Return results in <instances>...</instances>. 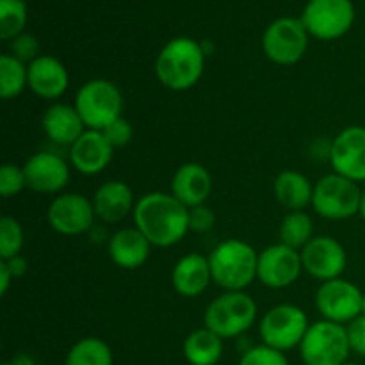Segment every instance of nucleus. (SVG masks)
I'll return each instance as SVG.
<instances>
[{
	"label": "nucleus",
	"instance_id": "obj_31",
	"mask_svg": "<svg viewBox=\"0 0 365 365\" xmlns=\"http://www.w3.org/2000/svg\"><path fill=\"white\" fill-rule=\"evenodd\" d=\"M239 365H289L284 353L269 346H257L242 355Z\"/></svg>",
	"mask_w": 365,
	"mask_h": 365
},
{
	"label": "nucleus",
	"instance_id": "obj_27",
	"mask_svg": "<svg viewBox=\"0 0 365 365\" xmlns=\"http://www.w3.org/2000/svg\"><path fill=\"white\" fill-rule=\"evenodd\" d=\"M66 365H113V355L100 339H82L68 353Z\"/></svg>",
	"mask_w": 365,
	"mask_h": 365
},
{
	"label": "nucleus",
	"instance_id": "obj_10",
	"mask_svg": "<svg viewBox=\"0 0 365 365\" xmlns=\"http://www.w3.org/2000/svg\"><path fill=\"white\" fill-rule=\"evenodd\" d=\"M309 32L298 18H278L266 29L262 46L266 56L277 64H294L305 53Z\"/></svg>",
	"mask_w": 365,
	"mask_h": 365
},
{
	"label": "nucleus",
	"instance_id": "obj_29",
	"mask_svg": "<svg viewBox=\"0 0 365 365\" xmlns=\"http://www.w3.org/2000/svg\"><path fill=\"white\" fill-rule=\"evenodd\" d=\"M27 6L24 0H0V39L9 41L24 32Z\"/></svg>",
	"mask_w": 365,
	"mask_h": 365
},
{
	"label": "nucleus",
	"instance_id": "obj_8",
	"mask_svg": "<svg viewBox=\"0 0 365 365\" xmlns=\"http://www.w3.org/2000/svg\"><path fill=\"white\" fill-rule=\"evenodd\" d=\"M302 21L314 38H342L355 21V6L351 0H309L303 9Z\"/></svg>",
	"mask_w": 365,
	"mask_h": 365
},
{
	"label": "nucleus",
	"instance_id": "obj_14",
	"mask_svg": "<svg viewBox=\"0 0 365 365\" xmlns=\"http://www.w3.org/2000/svg\"><path fill=\"white\" fill-rule=\"evenodd\" d=\"M303 269L317 280H335L346 267V252L334 237H314L302 250Z\"/></svg>",
	"mask_w": 365,
	"mask_h": 365
},
{
	"label": "nucleus",
	"instance_id": "obj_28",
	"mask_svg": "<svg viewBox=\"0 0 365 365\" xmlns=\"http://www.w3.org/2000/svg\"><path fill=\"white\" fill-rule=\"evenodd\" d=\"M280 241L282 245L291 246V248H305L310 241H312V220L307 216L305 212H294L287 214L282 221L280 227Z\"/></svg>",
	"mask_w": 365,
	"mask_h": 365
},
{
	"label": "nucleus",
	"instance_id": "obj_13",
	"mask_svg": "<svg viewBox=\"0 0 365 365\" xmlns=\"http://www.w3.org/2000/svg\"><path fill=\"white\" fill-rule=\"evenodd\" d=\"M330 160L335 173L353 182L365 180V128L348 127L334 139Z\"/></svg>",
	"mask_w": 365,
	"mask_h": 365
},
{
	"label": "nucleus",
	"instance_id": "obj_37",
	"mask_svg": "<svg viewBox=\"0 0 365 365\" xmlns=\"http://www.w3.org/2000/svg\"><path fill=\"white\" fill-rule=\"evenodd\" d=\"M4 262L7 264V267H9L13 277H21V274L25 273V269H27V264H25V260L21 259V257H14V259L4 260Z\"/></svg>",
	"mask_w": 365,
	"mask_h": 365
},
{
	"label": "nucleus",
	"instance_id": "obj_34",
	"mask_svg": "<svg viewBox=\"0 0 365 365\" xmlns=\"http://www.w3.org/2000/svg\"><path fill=\"white\" fill-rule=\"evenodd\" d=\"M103 135L107 138V141L113 145V148H121V146L127 145L132 138V127L127 120L120 118L114 123H110L109 127L103 128Z\"/></svg>",
	"mask_w": 365,
	"mask_h": 365
},
{
	"label": "nucleus",
	"instance_id": "obj_17",
	"mask_svg": "<svg viewBox=\"0 0 365 365\" xmlns=\"http://www.w3.org/2000/svg\"><path fill=\"white\" fill-rule=\"evenodd\" d=\"M113 150L103 132L86 130L71 146V164L81 173L96 175L110 163Z\"/></svg>",
	"mask_w": 365,
	"mask_h": 365
},
{
	"label": "nucleus",
	"instance_id": "obj_18",
	"mask_svg": "<svg viewBox=\"0 0 365 365\" xmlns=\"http://www.w3.org/2000/svg\"><path fill=\"white\" fill-rule=\"evenodd\" d=\"M212 189V178L202 164H184L175 173L171 182V192L187 209L203 205Z\"/></svg>",
	"mask_w": 365,
	"mask_h": 365
},
{
	"label": "nucleus",
	"instance_id": "obj_16",
	"mask_svg": "<svg viewBox=\"0 0 365 365\" xmlns=\"http://www.w3.org/2000/svg\"><path fill=\"white\" fill-rule=\"evenodd\" d=\"M24 173L29 187L38 192H57L70 180L68 164L61 157L48 152L32 155L25 163Z\"/></svg>",
	"mask_w": 365,
	"mask_h": 365
},
{
	"label": "nucleus",
	"instance_id": "obj_4",
	"mask_svg": "<svg viewBox=\"0 0 365 365\" xmlns=\"http://www.w3.org/2000/svg\"><path fill=\"white\" fill-rule=\"evenodd\" d=\"M121 107L123 100L120 89L103 78L86 82L75 98V109L89 130L102 132L110 123L120 120Z\"/></svg>",
	"mask_w": 365,
	"mask_h": 365
},
{
	"label": "nucleus",
	"instance_id": "obj_21",
	"mask_svg": "<svg viewBox=\"0 0 365 365\" xmlns=\"http://www.w3.org/2000/svg\"><path fill=\"white\" fill-rule=\"evenodd\" d=\"M109 255L116 266L135 269L148 259L150 241L138 228H123L110 237Z\"/></svg>",
	"mask_w": 365,
	"mask_h": 365
},
{
	"label": "nucleus",
	"instance_id": "obj_22",
	"mask_svg": "<svg viewBox=\"0 0 365 365\" xmlns=\"http://www.w3.org/2000/svg\"><path fill=\"white\" fill-rule=\"evenodd\" d=\"M84 121L75 107L56 103L43 116V130L57 145H70L84 134Z\"/></svg>",
	"mask_w": 365,
	"mask_h": 365
},
{
	"label": "nucleus",
	"instance_id": "obj_12",
	"mask_svg": "<svg viewBox=\"0 0 365 365\" xmlns=\"http://www.w3.org/2000/svg\"><path fill=\"white\" fill-rule=\"evenodd\" d=\"M303 269L298 250L285 245H274L259 255L257 277L266 287L284 289L294 284Z\"/></svg>",
	"mask_w": 365,
	"mask_h": 365
},
{
	"label": "nucleus",
	"instance_id": "obj_30",
	"mask_svg": "<svg viewBox=\"0 0 365 365\" xmlns=\"http://www.w3.org/2000/svg\"><path fill=\"white\" fill-rule=\"evenodd\" d=\"M24 246V230L20 223L9 216L0 220V259L9 260L18 257Z\"/></svg>",
	"mask_w": 365,
	"mask_h": 365
},
{
	"label": "nucleus",
	"instance_id": "obj_7",
	"mask_svg": "<svg viewBox=\"0 0 365 365\" xmlns=\"http://www.w3.org/2000/svg\"><path fill=\"white\" fill-rule=\"evenodd\" d=\"M362 191L356 182L341 175H327L314 187L312 205L321 217L327 220H348L360 212Z\"/></svg>",
	"mask_w": 365,
	"mask_h": 365
},
{
	"label": "nucleus",
	"instance_id": "obj_40",
	"mask_svg": "<svg viewBox=\"0 0 365 365\" xmlns=\"http://www.w3.org/2000/svg\"><path fill=\"white\" fill-rule=\"evenodd\" d=\"M360 216L365 220V191L362 192V202H360Z\"/></svg>",
	"mask_w": 365,
	"mask_h": 365
},
{
	"label": "nucleus",
	"instance_id": "obj_20",
	"mask_svg": "<svg viewBox=\"0 0 365 365\" xmlns=\"http://www.w3.org/2000/svg\"><path fill=\"white\" fill-rule=\"evenodd\" d=\"M171 280H173V287L178 294L185 296V298L200 296L212 280L209 259L202 257L200 253H189L187 257L178 260Z\"/></svg>",
	"mask_w": 365,
	"mask_h": 365
},
{
	"label": "nucleus",
	"instance_id": "obj_25",
	"mask_svg": "<svg viewBox=\"0 0 365 365\" xmlns=\"http://www.w3.org/2000/svg\"><path fill=\"white\" fill-rule=\"evenodd\" d=\"M221 337L207 328L192 331L184 342V355L191 365H216L221 359Z\"/></svg>",
	"mask_w": 365,
	"mask_h": 365
},
{
	"label": "nucleus",
	"instance_id": "obj_43",
	"mask_svg": "<svg viewBox=\"0 0 365 365\" xmlns=\"http://www.w3.org/2000/svg\"><path fill=\"white\" fill-rule=\"evenodd\" d=\"M344 365H359V364H344Z\"/></svg>",
	"mask_w": 365,
	"mask_h": 365
},
{
	"label": "nucleus",
	"instance_id": "obj_9",
	"mask_svg": "<svg viewBox=\"0 0 365 365\" xmlns=\"http://www.w3.org/2000/svg\"><path fill=\"white\" fill-rule=\"evenodd\" d=\"M309 330L305 312L294 305H278L271 309L260 321V337L264 346L287 351L302 344Z\"/></svg>",
	"mask_w": 365,
	"mask_h": 365
},
{
	"label": "nucleus",
	"instance_id": "obj_6",
	"mask_svg": "<svg viewBox=\"0 0 365 365\" xmlns=\"http://www.w3.org/2000/svg\"><path fill=\"white\" fill-rule=\"evenodd\" d=\"M299 349L307 365H344L351 351L348 330L339 323L319 321L309 327Z\"/></svg>",
	"mask_w": 365,
	"mask_h": 365
},
{
	"label": "nucleus",
	"instance_id": "obj_26",
	"mask_svg": "<svg viewBox=\"0 0 365 365\" xmlns=\"http://www.w3.org/2000/svg\"><path fill=\"white\" fill-rule=\"evenodd\" d=\"M29 84V68L25 63L13 57L11 53H4L0 57V95L9 100L20 95Z\"/></svg>",
	"mask_w": 365,
	"mask_h": 365
},
{
	"label": "nucleus",
	"instance_id": "obj_36",
	"mask_svg": "<svg viewBox=\"0 0 365 365\" xmlns=\"http://www.w3.org/2000/svg\"><path fill=\"white\" fill-rule=\"evenodd\" d=\"M346 330H348L351 351L365 356V316H359L356 319H353Z\"/></svg>",
	"mask_w": 365,
	"mask_h": 365
},
{
	"label": "nucleus",
	"instance_id": "obj_42",
	"mask_svg": "<svg viewBox=\"0 0 365 365\" xmlns=\"http://www.w3.org/2000/svg\"><path fill=\"white\" fill-rule=\"evenodd\" d=\"M4 365H14L13 362H7V364H4Z\"/></svg>",
	"mask_w": 365,
	"mask_h": 365
},
{
	"label": "nucleus",
	"instance_id": "obj_35",
	"mask_svg": "<svg viewBox=\"0 0 365 365\" xmlns=\"http://www.w3.org/2000/svg\"><path fill=\"white\" fill-rule=\"evenodd\" d=\"M216 223V216L212 210L205 205H198L189 210V230L207 232Z\"/></svg>",
	"mask_w": 365,
	"mask_h": 365
},
{
	"label": "nucleus",
	"instance_id": "obj_15",
	"mask_svg": "<svg viewBox=\"0 0 365 365\" xmlns=\"http://www.w3.org/2000/svg\"><path fill=\"white\" fill-rule=\"evenodd\" d=\"M95 216L93 203L77 192L59 196L48 207L50 227L64 235L84 234L93 225Z\"/></svg>",
	"mask_w": 365,
	"mask_h": 365
},
{
	"label": "nucleus",
	"instance_id": "obj_23",
	"mask_svg": "<svg viewBox=\"0 0 365 365\" xmlns=\"http://www.w3.org/2000/svg\"><path fill=\"white\" fill-rule=\"evenodd\" d=\"M132 196L130 187L123 182H106L98 191L95 192V200H93V209L95 214L102 221L107 223H116L121 221L132 209Z\"/></svg>",
	"mask_w": 365,
	"mask_h": 365
},
{
	"label": "nucleus",
	"instance_id": "obj_39",
	"mask_svg": "<svg viewBox=\"0 0 365 365\" xmlns=\"http://www.w3.org/2000/svg\"><path fill=\"white\" fill-rule=\"evenodd\" d=\"M14 365H36L34 362H32L31 359H27V356H20V359H16L13 362Z\"/></svg>",
	"mask_w": 365,
	"mask_h": 365
},
{
	"label": "nucleus",
	"instance_id": "obj_33",
	"mask_svg": "<svg viewBox=\"0 0 365 365\" xmlns=\"http://www.w3.org/2000/svg\"><path fill=\"white\" fill-rule=\"evenodd\" d=\"M38 39L32 34H27V32H21L20 36L11 39V56L20 59L21 63H27V61L32 63L38 56Z\"/></svg>",
	"mask_w": 365,
	"mask_h": 365
},
{
	"label": "nucleus",
	"instance_id": "obj_41",
	"mask_svg": "<svg viewBox=\"0 0 365 365\" xmlns=\"http://www.w3.org/2000/svg\"><path fill=\"white\" fill-rule=\"evenodd\" d=\"M362 316H365V294H364V299H362Z\"/></svg>",
	"mask_w": 365,
	"mask_h": 365
},
{
	"label": "nucleus",
	"instance_id": "obj_32",
	"mask_svg": "<svg viewBox=\"0 0 365 365\" xmlns=\"http://www.w3.org/2000/svg\"><path fill=\"white\" fill-rule=\"evenodd\" d=\"M25 185H27V180H25L24 168H18L14 164H4L2 170H0V192H2V196L9 198V196L18 195Z\"/></svg>",
	"mask_w": 365,
	"mask_h": 365
},
{
	"label": "nucleus",
	"instance_id": "obj_5",
	"mask_svg": "<svg viewBox=\"0 0 365 365\" xmlns=\"http://www.w3.org/2000/svg\"><path fill=\"white\" fill-rule=\"evenodd\" d=\"M257 317V305L242 291H228L205 310V328L221 339H232L250 330Z\"/></svg>",
	"mask_w": 365,
	"mask_h": 365
},
{
	"label": "nucleus",
	"instance_id": "obj_19",
	"mask_svg": "<svg viewBox=\"0 0 365 365\" xmlns=\"http://www.w3.org/2000/svg\"><path fill=\"white\" fill-rule=\"evenodd\" d=\"M29 88L41 98H59L68 88V71L52 56H39L29 64Z\"/></svg>",
	"mask_w": 365,
	"mask_h": 365
},
{
	"label": "nucleus",
	"instance_id": "obj_2",
	"mask_svg": "<svg viewBox=\"0 0 365 365\" xmlns=\"http://www.w3.org/2000/svg\"><path fill=\"white\" fill-rule=\"evenodd\" d=\"M205 64V50L191 38H175L160 50L155 73L160 84L173 91H184L200 81Z\"/></svg>",
	"mask_w": 365,
	"mask_h": 365
},
{
	"label": "nucleus",
	"instance_id": "obj_3",
	"mask_svg": "<svg viewBox=\"0 0 365 365\" xmlns=\"http://www.w3.org/2000/svg\"><path fill=\"white\" fill-rule=\"evenodd\" d=\"M212 280L228 291H242L257 277L259 255L239 239H228L214 248L209 257Z\"/></svg>",
	"mask_w": 365,
	"mask_h": 365
},
{
	"label": "nucleus",
	"instance_id": "obj_11",
	"mask_svg": "<svg viewBox=\"0 0 365 365\" xmlns=\"http://www.w3.org/2000/svg\"><path fill=\"white\" fill-rule=\"evenodd\" d=\"M364 294L351 282L335 280L324 282L316 294V303L323 317L331 323H351L362 316Z\"/></svg>",
	"mask_w": 365,
	"mask_h": 365
},
{
	"label": "nucleus",
	"instance_id": "obj_38",
	"mask_svg": "<svg viewBox=\"0 0 365 365\" xmlns=\"http://www.w3.org/2000/svg\"><path fill=\"white\" fill-rule=\"evenodd\" d=\"M11 278H13V274H11L7 264L2 260V262H0V294L2 296H6L7 289H9Z\"/></svg>",
	"mask_w": 365,
	"mask_h": 365
},
{
	"label": "nucleus",
	"instance_id": "obj_1",
	"mask_svg": "<svg viewBox=\"0 0 365 365\" xmlns=\"http://www.w3.org/2000/svg\"><path fill=\"white\" fill-rule=\"evenodd\" d=\"M135 228L150 245L168 248L184 239L189 230V210L175 196L150 192L143 196L134 210Z\"/></svg>",
	"mask_w": 365,
	"mask_h": 365
},
{
	"label": "nucleus",
	"instance_id": "obj_24",
	"mask_svg": "<svg viewBox=\"0 0 365 365\" xmlns=\"http://www.w3.org/2000/svg\"><path fill=\"white\" fill-rule=\"evenodd\" d=\"M274 195L282 205L294 212L312 203L314 189L305 175L287 170L282 171L274 180Z\"/></svg>",
	"mask_w": 365,
	"mask_h": 365
}]
</instances>
